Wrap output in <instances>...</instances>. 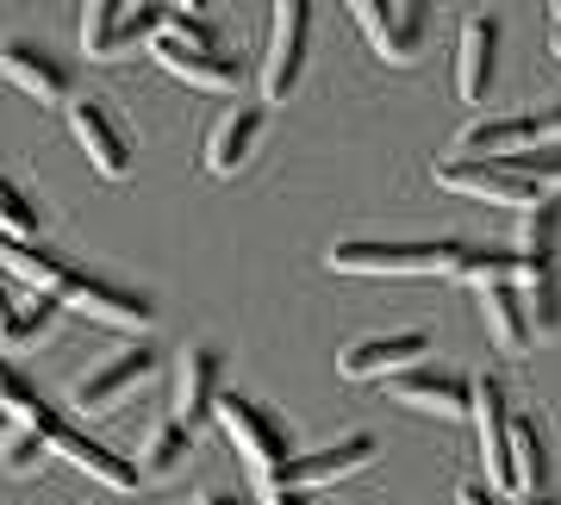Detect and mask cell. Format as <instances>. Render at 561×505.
Masks as SVG:
<instances>
[{
  "label": "cell",
  "mask_w": 561,
  "mask_h": 505,
  "mask_svg": "<svg viewBox=\"0 0 561 505\" xmlns=\"http://www.w3.org/2000/svg\"><path fill=\"white\" fill-rule=\"evenodd\" d=\"M468 243L461 238H343L324 263L337 275H456Z\"/></svg>",
  "instance_id": "1"
},
{
  "label": "cell",
  "mask_w": 561,
  "mask_h": 505,
  "mask_svg": "<svg viewBox=\"0 0 561 505\" xmlns=\"http://www.w3.org/2000/svg\"><path fill=\"white\" fill-rule=\"evenodd\" d=\"M213 418L225 425V437H231V449H238V462L256 474L262 486L275 481V468L294 456V437H287V425H280L275 412L262 400H243V393H219V405H213Z\"/></svg>",
  "instance_id": "2"
},
{
  "label": "cell",
  "mask_w": 561,
  "mask_h": 505,
  "mask_svg": "<svg viewBox=\"0 0 561 505\" xmlns=\"http://www.w3.org/2000/svg\"><path fill=\"white\" fill-rule=\"evenodd\" d=\"M306 50H312V0H275L268 57H262V101H287L300 88Z\"/></svg>",
  "instance_id": "3"
},
{
  "label": "cell",
  "mask_w": 561,
  "mask_h": 505,
  "mask_svg": "<svg viewBox=\"0 0 561 505\" xmlns=\"http://www.w3.org/2000/svg\"><path fill=\"white\" fill-rule=\"evenodd\" d=\"M437 175L443 194H468V200H493V206H512V213H524V206L542 200V187L530 182V175H518L512 162H468V157H449L431 169Z\"/></svg>",
  "instance_id": "4"
},
{
  "label": "cell",
  "mask_w": 561,
  "mask_h": 505,
  "mask_svg": "<svg viewBox=\"0 0 561 505\" xmlns=\"http://www.w3.org/2000/svg\"><path fill=\"white\" fill-rule=\"evenodd\" d=\"M368 462H375V437L356 431V437H337V444H324V449L287 456L262 493H312V486H331V481H343V474H362Z\"/></svg>",
  "instance_id": "5"
},
{
  "label": "cell",
  "mask_w": 561,
  "mask_h": 505,
  "mask_svg": "<svg viewBox=\"0 0 561 505\" xmlns=\"http://www.w3.org/2000/svg\"><path fill=\"white\" fill-rule=\"evenodd\" d=\"M32 431H38L44 444H50V456L76 462L81 474H94V481L113 486V493H131V486H138V462H125V456H113L106 444H94L88 431L69 425V418H62V412H50V405L38 412V425H32Z\"/></svg>",
  "instance_id": "6"
},
{
  "label": "cell",
  "mask_w": 561,
  "mask_h": 505,
  "mask_svg": "<svg viewBox=\"0 0 561 505\" xmlns=\"http://www.w3.org/2000/svg\"><path fill=\"white\" fill-rule=\"evenodd\" d=\"M150 375H157V349L131 344V349H119V356H106L101 368H88V375L69 387V405H76L81 418H101V412H113V405H119L131 387H144Z\"/></svg>",
  "instance_id": "7"
},
{
  "label": "cell",
  "mask_w": 561,
  "mask_h": 505,
  "mask_svg": "<svg viewBox=\"0 0 561 505\" xmlns=\"http://www.w3.org/2000/svg\"><path fill=\"white\" fill-rule=\"evenodd\" d=\"M57 300L69 306V312H88V319H101V324H119V331H150V319H157L150 294L119 287V282H101V275H76V268H69V282H62Z\"/></svg>",
  "instance_id": "8"
},
{
  "label": "cell",
  "mask_w": 561,
  "mask_h": 505,
  "mask_svg": "<svg viewBox=\"0 0 561 505\" xmlns=\"http://www.w3.org/2000/svg\"><path fill=\"white\" fill-rule=\"evenodd\" d=\"M468 418H474V437H481L486 486L505 493V474H512V405H505V387L493 375L468 381Z\"/></svg>",
  "instance_id": "9"
},
{
  "label": "cell",
  "mask_w": 561,
  "mask_h": 505,
  "mask_svg": "<svg viewBox=\"0 0 561 505\" xmlns=\"http://www.w3.org/2000/svg\"><path fill=\"white\" fill-rule=\"evenodd\" d=\"M431 356V337L424 331H381V337H356V344L337 356L343 381H393L405 368H419Z\"/></svg>",
  "instance_id": "10"
},
{
  "label": "cell",
  "mask_w": 561,
  "mask_h": 505,
  "mask_svg": "<svg viewBox=\"0 0 561 505\" xmlns=\"http://www.w3.org/2000/svg\"><path fill=\"white\" fill-rule=\"evenodd\" d=\"M69 131H76V144L88 150L94 175H106V182H125V175H131V138L119 131V119H113L101 101H69Z\"/></svg>",
  "instance_id": "11"
},
{
  "label": "cell",
  "mask_w": 561,
  "mask_h": 505,
  "mask_svg": "<svg viewBox=\"0 0 561 505\" xmlns=\"http://www.w3.org/2000/svg\"><path fill=\"white\" fill-rule=\"evenodd\" d=\"M387 393H393V405L424 412V418H461L468 412V381H461L456 368H437V363H419V368H405V375H393Z\"/></svg>",
  "instance_id": "12"
},
{
  "label": "cell",
  "mask_w": 561,
  "mask_h": 505,
  "mask_svg": "<svg viewBox=\"0 0 561 505\" xmlns=\"http://www.w3.org/2000/svg\"><path fill=\"white\" fill-rule=\"evenodd\" d=\"M556 256H561V200L542 194L537 206H524V213H518V250H512V263H518V287L561 275Z\"/></svg>",
  "instance_id": "13"
},
{
  "label": "cell",
  "mask_w": 561,
  "mask_h": 505,
  "mask_svg": "<svg viewBox=\"0 0 561 505\" xmlns=\"http://www.w3.org/2000/svg\"><path fill=\"white\" fill-rule=\"evenodd\" d=\"M219 368H225V356L213 344H194L181 356V375H175V425L181 431H194V425L213 418V405H219V393H225Z\"/></svg>",
  "instance_id": "14"
},
{
  "label": "cell",
  "mask_w": 561,
  "mask_h": 505,
  "mask_svg": "<svg viewBox=\"0 0 561 505\" xmlns=\"http://www.w3.org/2000/svg\"><path fill=\"white\" fill-rule=\"evenodd\" d=\"M493 76H500V20L474 13V20L461 25V44H456V88H461V101L481 106L486 94H493Z\"/></svg>",
  "instance_id": "15"
},
{
  "label": "cell",
  "mask_w": 561,
  "mask_h": 505,
  "mask_svg": "<svg viewBox=\"0 0 561 505\" xmlns=\"http://www.w3.org/2000/svg\"><path fill=\"white\" fill-rule=\"evenodd\" d=\"M537 144V125L530 113H493V119H474L456 131V150L449 157H468V162H500V157H518Z\"/></svg>",
  "instance_id": "16"
},
{
  "label": "cell",
  "mask_w": 561,
  "mask_h": 505,
  "mask_svg": "<svg viewBox=\"0 0 561 505\" xmlns=\"http://www.w3.org/2000/svg\"><path fill=\"white\" fill-rule=\"evenodd\" d=\"M150 57H157L175 81L206 88V94H231L238 76H243L238 57H225V50H187V44H169V38H150Z\"/></svg>",
  "instance_id": "17"
},
{
  "label": "cell",
  "mask_w": 561,
  "mask_h": 505,
  "mask_svg": "<svg viewBox=\"0 0 561 505\" xmlns=\"http://www.w3.org/2000/svg\"><path fill=\"white\" fill-rule=\"evenodd\" d=\"M256 144H262V106H238V113H225V119L206 131V169H213L219 182H231V175L250 169Z\"/></svg>",
  "instance_id": "18"
},
{
  "label": "cell",
  "mask_w": 561,
  "mask_h": 505,
  "mask_svg": "<svg viewBox=\"0 0 561 505\" xmlns=\"http://www.w3.org/2000/svg\"><path fill=\"white\" fill-rule=\"evenodd\" d=\"M0 76L44 106L69 101V69H62L57 57H44L38 44H0Z\"/></svg>",
  "instance_id": "19"
},
{
  "label": "cell",
  "mask_w": 561,
  "mask_h": 505,
  "mask_svg": "<svg viewBox=\"0 0 561 505\" xmlns=\"http://www.w3.org/2000/svg\"><path fill=\"white\" fill-rule=\"evenodd\" d=\"M512 500H549V449L530 418H512V474H505Z\"/></svg>",
  "instance_id": "20"
},
{
  "label": "cell",
  "mask_w": 561,
  "mask_h": 505,
  "mask_svg": "<svg viewBox=\"0 0 561 505\" xmlns=\"http://www.w3.org/2000/svg\"><path fill=\"white\" fill-rule=\"evenodd\" d=\"M481 294V319H486V337L505 349V356H524L530 349V324H524V300H518V282H486L474 287Z\"/></svg>",
  "instance_id": "21"
},
{
  "label": "cell",
  "mask_w": 561,
  "mask_h": 505,
  "mask_svg": "<svg viewBox=\"0 0 561 505\" xmlns=\"http://www.w3.org/2000/svg\"><path fill=\"white\" fill-rule=\"evenodd\" d=\"M0 268L13 282H25L32 294H62V282H69V263L62 256H50L38 243H20V238H0Z\"/></svg>",
  "instance_id": "22"
},
{
  "label": "cell",
  "mask_w": 561,
  "mask_h": 505,
  "mask_svg": "<svg viewBox=\"0 0 561 505\" xmlns=\"http://www.w3.org/2000/svg\"><path fill=\"white\" fill-rule=\"evenodd\" d=\"M44 231V206L25 194L13 175H0V238H20V243H32Z\"/></svg>",
  "instance_id": "23"
},
{
  "label": "cell",
  "mask_w": 561,
  "mask_h": 505,
  "mask_svg": "<svg viewBox=\"0 0 561 505\" xmlns=\"http://www.w3.org/2000/svg\"><path fill=\"white\" fill-rule=\"evenodd\" d=\"M431 32V0H393V38H387V62H412Z\"/></svg>",
  "instance_id": "24"
},
{
  "label": "cell",
  "mask_w": 561,
  "mask_h": 505,
  "mask_svg": "<svg viewBox=\"0 0 561 505\" xmlns=\"http://www.w3.org/2000/svg\"><path fill=\"white\" fill-rule=\"evenodd\" d=\"M187 449H194V431H181L175 418H169V425H157L150 437H144L138 474H175V468L187 462Z\"/></svg>",
  "instance_id": "25"
},
{
  "label": "cell",
  "mask_w": 561,
  "mask_h": 505,
  "mask_svg": "<svg viewBox=\"0 0 561 505\" xmlns=\"http://www.w3.org/2000/svg\"><path fill=\"white\" fill-rule=\"evenodd\" d=\"M131 13V0H88L81 7V50L88 57H113V32Z\"/></svg>",
  "instance_id": "26"
},
{
  "label": "cell",
  "mask_w": 561,
  "mask_h": 505,
  "mask_svg": "<svg viewBox=\"0 0 561 505\" xmlns=\"http://www.w3.org/2000/svg\"><path fill=\"white\" fill-rule=\"evenodd\" d=\"M57 312H62V300H57V294H32L25 306H13V312H7V324H0V337H7V344H32V337H44V331L57 324Z\"/></svg>",
  "instance_id": "27"
},
{
  "label": "cell",
  "mask_w": 561,
  "mask_h": 505,
  "mask_svg": "<svg viewBox=\"0 0 561 505\" xmlns=\"http://www.w3.org/2000/svg\"><path fill=\"white\" fill-rule=\"evenodd\" d=\"M0 412H7V425H38V412H44V400H38V387L25 381L20 368L7 363V356H0Z\"/></svg>",
  "instance_id": "28"
},
{
  "label": "cell",
  "mask_w": 561,
  "mask_h": 505,
  "mask_svg": "<svg viewBox=\"0 0 561 505\" xmlns=\"http://www.w3.org/2000/svg\"><path fill=\"white\" fill-rule=\"evenodd\" d=\"M0 462H7V474H38L44 462H50V444H44L38 431H7L0 437Z\"/></svg>",
  "instance_id": "29"
},
{
  "label": "cell",
  "mask_w": 561,
  "mask_h": 505,
  "mask_svg": "<svg viewBox=\"0 0 561 505\" xmlns=\"http://www.w3.org/2000/svg\"><path fill=\"white\" fill-rule=\"evenodd\" d=\"M518 175H530L537 187H561V138L549 144H530V150H518V157H505Z\"/></svg>",
  "instance_id": "30"
},
{
  "label": "cell",
  "mask_w": 561,
  "mask_h": 505,
  "mask_svg": "<svg viewBox=\"0 0 561 505\" xmlns=\"http://www.w3.org/2000/svg\"><path fill=\"white\" fill-rule=\"evenodd\" d=\"M162 20H169V7H150V0H138V7L119 20V32H113V57H119V50H131V44H150V38L162 32Z\"/></svg>",
  "instance_id": "31"
},
{
  "label": "cell",
  "mask_w": 561,
  "mask_h": 505,
  "mask_svg": "<svg viewBox=\"0 0 561 505\" xmlns=\"http://www.w3.org/2000/svg\"><path fill=\"white\" fill-rule=\"evenodd\" d=\"M350 13H356V25L368 32V44L387 57V38H393V0H343Z\"/></svg>",
  "instance_id": "32"
},
{
  "label": "cell",
  "mask_w": 561,
  "mask_h": 505,
  "mask_svg": "<svg viewBox=\"0 0 561 505\" xmlns=\"http://www.w3.org/2000/svg\"><path fill=\"white\" fill-rule=\"evenodd\" d=\"M157 38H169V44H187V50H219V32H213L206 20H194V13H169Z\"/></svg>",
  "instance_id": "33"
},
{
  "label": "cell",
  "mask_w": 561,
  "mask_h": 505,
  "mask_svg": "<svg viewBox=\"0 0 561 505\" xmlns=\"http://www.w3.org/2000/svg\"><path fill=\"white\" fill-rule=\"evenodd\" d=\"M530 125H537V144L561 138V101H549V106H542V113H530Z\"/></svg>",
  "instance_id": "34"
},
{
  "label": "cell",
  "mask_w": 561,
  "mask_h": 505,
  "mask_svg": "<svg viewBox=\"0 0 561 505\" xmlns=\"http://www.w3.org/2000/svg\"><path fill=\"white\" fill-rule=\"evenodd\" d=\"M456 505H500V493H493L486 481H461L456 486Z\"/></svg>",
  "instance_id": "35"
},
{
  "label": "cell",
  "mask_w": 561,
  "mask_h": 505,
  "mask_svg": "<svg viewBox=\"0 0 561 505\" xmlns=\"http://www.w3.org/2000/svg\"><path fill=\"white\" fill-rule=\"evenodd\" d=\"M262 500H268V505H312L306 493H262Z\"/></svg>",
  "instance_id": "36"
},
{
  "label": "cell",
  "mask_w": 561,
  "mask_h": 505,
  "mask_svg": "<svg viewBox=\"0 0 561 505\" xmlns=\"http://www.w3.org/2000/svg\"><path fill=\"white\" fill-rule=\"evenodd\" d=\"M175 7H181V13H194V20H201V13L213 7V0H175Z\"/></svg>",
  "instance_id": "37"
},
{
  "label": "cell",
  "mask_w": 561,
  "mask_h": 505,
  "mask_svg": "<svg viewBox=\"0 0 561 505\" xmlns=\"http://www.w3.org/2000/svg\"><path fill=\"white\" fill-rule=\"evenodd\" d=\"M201 505H243V500H231V493H206Z\"/></svg>",
  "instance_id": "38"
},
{
  "label": "cell",
  "mask_w": 561,
  "mask_h": 505,
  "mask_svg": "<svg viewBox=\"0 0 561 505\" xmlns=\"http://www.w3.org/2000/svg\"><path fill=\"white\" fill-rule=\"evenodd\" d=\"M549 57L561 62V25H556V32H549Z\"/></svg>",
  "instance_id": "39"
},
{
  "label": "cell",
  "mask_w": 561,
  "mask_h": 505,
  "mask_svg": "<svg viewBox=\"0 0 561 505\" xmlns=\"http://www.w3.org/2000/svg\"><path fill=\"white\" fill-rule=\"evenodd\" d=\"M7 312H13V300H7V282H0V324H7Z\"/></svg>",
  "instance_id": "40"
},
{
  "label": "cell",
  "mask_w": 561,
  "mask_h": 505,
  "mask_svg": "<svg viewBox=\"0 0 561 505\" xmlns=\"http://www.w3.org/2000/svg\"><path fill=\"white\" fill-rule=\"evenodd\" d=\"M0 437H7V412H0Z\"/></svg>",
  "instance_id": "41"
},
{
  "label": "cell",
  "mask_w": 561,
  "mask_h": 505,
  "mask_svg": "<svg viewBox=\"0 0 561 505\" xmlns=\"http://www.w3.org/2000/svg\"><path fill=\"white\" fill-rule=\"evenodd\" d=\"M556 20H561V0H556Z\"/></svg>",
  "instance_id": "42"
}]
</instances>
